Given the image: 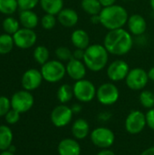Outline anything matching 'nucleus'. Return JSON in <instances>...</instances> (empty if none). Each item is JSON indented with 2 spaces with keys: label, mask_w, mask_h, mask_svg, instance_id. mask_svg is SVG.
I'll use <instances>...</instances> for the list:
<instances>
[{
  "label": "nucleus",
  "mask_w": 154,
  "mask_h": 155,
  "mask_svg": "<svg viewBox=\"0 0 154 155\" xmlns=\"http://www.w3.org/2000/svg\"><path fill=\"white\" fill-rule=\"evenodd\" d=\"M133 35L123 27L108 31L103 39V45L110 54L123 56L133 48Z\"/></svg>",
  "instance_id": "1"
},
{
  "label": "nucleus",
  "mask_w": 154,
  "mask_h": 155,
  "mask_svg": "<svg viewBox=\"0 0 154 155\" xmlns=\"http://www.w3.org/2000/svg\"><path fill=\"white\" fill-rule=\"evenodd\" d=\"M99 15L101 25L108 31L123 28L127 25L129 18L127 10L123 6L116 4L111 6L103 7Z\"/></svg>",
  "instance_id": "2"
},
{
  "label": "nucleus",
  "mask_w": 154,
  "mask_h": 155,
  "mask_svg": "<svg viewBox=\"0 0 154 155\" xmlns=\"http://www.w3.org/2000/svg\"><path fill=\"white\" fill-rule=\"evenodd\" d=\"M109 53L101 44L90 45L84 50V63L87 69L92 72H100L108 64Z\"/></svg>",
  "instance_id": "3"
},
{
  "label": "nucleus",
  "mask_w": 154,
  "mask_h": 155,
  "mask_svg": "<svg viewBox=\"0 0 154 155\" xmlns=\"http://www.w3.org/2000/svg\"><path fill=\"white\" fill-rule=\"evenodd\" d=\"M41 73L44 81L54 84L60 82L66 74V67L59 60H49L41 67Z\"/></svg>",
  "instance_id": "4"
},
{
  "label": "nucleus",
  "mask_w": 154,
  "mask_h": 155,
  "mask_svg": "<svg viewBox=\"0 0 154 155\" xmlns=\"http://www.w3.org/2000/svg\"><path fill=\"white\" fill-rule=\"evenodd\" d=\"M74 95L81 103H90L96 97V87L87 79L75 81L73 85Z\"/></svg>",
  "instance_id": "5"
},
{
  "label": "nucleus",
  "mask_w": 154,
  "mask_h": 155,
  "mask_svg": "<svg viewBox=\"0 0 154 155\" xmlns=\"http://www.w3.org/2000/svg\"><path fill=\"white\" fill-rule=\"evenodd\" d=\"M90 139L93 145L101 149H109L115 141L114 133L106 127H97L90 134Z\"/></svg>",
  "instance_id": "6"
},
{
  "label": "nucleus",
  "mask_w": 154,
  "mask_h": 155,
  "mask_svg": "<svg viewBox=\"0 0 154 155\" xmlns=\"http://www.w3.org/2000/svg\"><path fill=\"white\" fill-rule=\"evenodd\" d=\"M120 97V91L113 83H104L96 91V98L103 105H113Z\"/></svg>",
  "instance_id": "7"
},
{
  "label": "nucleus",
  "mask_w": 154,
  "mask_h": 155,
  "mask_svg": "<svg viewBox=\"0 0 154 155\" xmlns=\"http://www.w3.org/2000/svg\"><path fill=\"white\" fill-rule=\"evenodd\" d=\"M148 72L140 67H135L130 70L125 78L126 85L129 89L133 91L143 90L149 82Z\"/></svg>",
  "instance_id": "8"
},
{
  "label": "nucleus",
  "mask_w": 154,
  "mask_h": 155,
  "mask_svg": "<svg viewBox=\"0 0 154 155\" xmlns=\"http://www.w3.org/2000/svg\"><path fill=\"white\" fill-rule=\"evenodd\" d=\"M146 115L142 111L133 110L125 119L124 127L130 134H139L146 127Z\"/></svg>",
  "instance_id": "9"
},
{
  "label": "nucleus",
  "mask_w": 154,
  "mask_h": 155,
  "mask_svg": "<svg viewBox=\"0 0 154 155\" xmlns=\"http://www.w3.org/2000/svg\"><path fill=\"white\" fill-rule=\"evenodd\" d=\"M34 96L29 91L23 90L15 93L11 98V106L18 113H25L34 105Z\"/></svg>",
  "instance_id": "10"
},
{
  "label": "nucleus",
  "mask_w": 154,
  "mask_h": 155,
  "mask_svg": "<svg viewBox=\"0 0 154 155\" xmlns=\"http://www.w3.org/2000/svg\"><path fill=\"white\" fill-rule=\"evenodd\" d=\"M130 70L131 69L127 62L122 59H117L108 64L106 74L112 82H121L125 80Z\"/></svg>",
  "instance_id": "11"
},
{
  "label": "nucleus",
  "mask_w": 154,
  "mask_h": 155,
  "mask_svg": "<svg viewBox=\"0 0 154 155\" xmlns=\"http://www.w3.org/2000/svg\"><path fill=\"white\" fill-rule=\"evenodd\" d=\"M74 116V113L72 111V108L65 105V104H60L54 108V110L51 113V121L53 124L56 127H64L68 125Z\"/></svg>",
  "instance_id": "12"
},
{
  "label": "nucleus",
  "mask_w": 154,
  "mask_h": 155,
  "mask_svg": "<svg viewBox=\"0 0 154 155\" xmlns=\"http://www.w3.org/2000/svg\"><path fill=\"white\" fill-rule=\"evenodd\" d=\"M15 45L20 49H28L34 46L37 40V35L34 29L20 28L14 35Z\"/></svg>",
  "instance_id": "13"
},
{
  "label": "nucleus",
  "mask_w": 154,
  "mask_h": 155,
  "mask_svg": "<svg viewBox=\"0 0 154 155\" xmlns=\"http://www.w3.org/2000/svg\"><path fill=\"white\" fill-rule=\"evenodd\" d=\"M44 78L42 75L41 71L34 69V68H31L26 70L23 76H22V86L25 90L26 91H34L35 89H37L42 82H43Z\"/></svg>",
  "instance_id": "14"
},
{
  "label": "nucleus",
  "mask_w": 154,
  "mask_h": 155,
  "mask_svg": "<svg viewBox=\"0 0 154 155\" xmlns=\"http://www.w3.org/2000/svg\"><path fill=\"white\" fill-rule=\"evenodd\" d=\"M65 67H66V74L73 80L79 81L84 79L87 72V67L83 60H78L73 57L71 60L67 62Z\"/></svg>",
  "instance_id": "15"
},
{
  "label": "nucleus",
  "mask_w": 154,
  "mask_h": 155,
  "mask_svg": "<svg viewBox=\"0 0 154 155\" xmlns=\"http://www.w3.org/2000/svg\"><path fill=\"white\" fill-rule=\"evenodd\" d=\"M128 31L133 35H142L146 32L147 29V22L145 18L139 14H133L129 16L127 21Z\"/></svg>",
  "instance_id": "16"
},
{
  "label": "nucleus",
  "mask_w": 154,
  "mask_h": 155,
  "mask_svg": "<svg viewBox=\"0 0 154 155\" xmlns=\"http://www.w3.org/2000/svg\"><path fill=\"white\" fill-rule=\"evenodd\" d=\"M59 155H81V145L75 140L72 138L63 139L58 144Z\"/></svg>",
  "instance_id": "17"
},
{
  "label": "nucleus",
  "mask_w": 154,
  "mask_h": 155,
  "mask_svg": "<svg viewBox=\"0 0 154 155\" xmlns=\"http://www.w3.org/2000/svg\"><path fill=\"white\" fill-rule=\"evenodd\" d=\"M57 21L64 27H74L77 25L79 21L78 13L73 8H63L61 12L57 15Z\"/></svg>",
  "instance_id": "18"
},
{
  "label": "nucleus",
  "mask_w": 154,
  "mask_h": 155,
  "mask_svg": "<svg viewBox=\"0 0 154 155\" xmlns=\"http://www.w3.org/2000/svg\"><path fill=\"white\" fill-rule=\"evenodd\" d=\"M71 42L75 48L85 50L90 45L89 34L84 29H75L71 34Z\"/></svg>",
  "instance_id": "19"
},
{
  "label": "nucleus",
  "mask_w": 154,
  "mask_h": 155,
  "mask_svg": "<svg viewBox=\"0 0 154 155\" xmlns=\"http://www.w3.org/2000/svg\"><path fill=\"white\" fill-rule=\"evenodd\" d=\"M71 132L76 140H84L90 134L89 123L84 118H78L74 122L71 128Z\"/></svg>",
  "instance_id": "20"
},
{
  "label": "nucleus",
  "mask_w": 154,
  "mask_h": 155,
  "mask_svg": "<svg viewBox=\"0 0 154 155\" xmlns=\"http://www.w3.org/2000/svg\"><path fill=\"white\" fill-rule=\"evenodd\" d=\"M19 22L23 27L34 29L39 23V17L33 10H21L19 14Z\"/></svg>",
  "instance_id": "21"
},
{
  "label": "nucleus",
  "mask_w": 154,
  "mask_h": 155,
  "mask_svg": "<svg viewBox=\"0 0 154 155\" xmlns=\"http://www.w3.org/2000/svg\"><path fill=\"white\" fill-rule=\"evenodd\" d=\"M40 5L45 14L57 15L64 8V0H40Z\"/></svg>",
  "instance_id": "22"
},
{
  "label": "nucleus",
  "mask_w": 154,
  "mask_h": 155,
  "mask_svg": "<svg viewBox=\"0 0 154 155\" xmlns=\"http://www.w3.org/2000/svg\"><path fill=\"white\" fill-rule=\"evenodd\" d=\"M13 133L5 125H0V151H6L12 144Z\"/></svg>",
  "instance_id": "23"
},
{
  "label": "nucleus",
  "mask_w": 154,
  "mask_h": 155,
  "mask_svg": "<svg viewBox=\"0 0 154 155\" xmlns=\"http://www.w3.org/2000/svg\"><path fill=\"white\" fill-rule=\"evenodd\" d=\"M57 99L58 101L63 104H65L67 103H69L73 97L74 96V89H73V86H71L70 84H62L58 90H57Z\"/></svg>",
  "instance_id": "24"
},
{
  "label": "nucleus",
  "mask_w": 154,
  "mask_h": 155,
  "mask_svg": "<svg viewBox=\"0 0 154 155\" xmlns=\"http://www.w3.org/2000/svg\"><path fill=\"white\" fill-rule=\"evenodd\" d=\"M81 6L83 10L90 15H99L103 9L99 0H81Z\"/></svg>",
  "instance_id": "25"
},
{
  "label": "nucleus",
  "mask_w": 154,
  "mask_h": 155,
  "mask_svg": "<svg viewBox=\"0 0 154 155\" xmlns=\"http://www.w3.org/2000/svg\"><path fill=\"white\" fill-rule=\"evenodd\" d=\"M2 26H3L5 33L14 35L20 29V22L15 17L8 15L7 17L4 19Z\"/></svg>",
  "instance_id": "26"
},
{
  "label": "nucleus",
  "mask_w": 154,
  "mask_h": 155,
  "mask_svg": "<svg viewBox=\"0 0 154 155\" xmlns=\"http://www.w3.org/2000/svg\"><path fill=\"white\" fill-rule=\"evenodd\" d=\"M15 46L13 35L6 33L0 35V54H9Z\"/></svg>",
  "instance_id": "27"
},
{
  "label": "nucleus",
  "mask_w": 154,
  "mask_h": 155,
  "mask_svg": "<svg viewBox=\"0 0 154 155\" xmlns=\"http://www.w3.org/2000/svg\"><path fill=\"white\" fill-rule=\"evenodd\" d=\"M34 59L35 60V62L41 65L44 64L46 62L49 61V56H50V53L47 47L44 46V45H38L34 48Z\"/></svg>",
  "instance_id": "28"
},
{
  "label": "nucleus",
  "mask_w": 154,
  "mask_h": 155,
  "mask_svg": "<svg viewBox=\"0 0 154 155\" xmlns=\"http://www.w3.org/2000/svg\"><path fill=\"white\" fill-rule=\"evenodd\" d=\"M17 8H19L17 0H0V13L4 15H11Z\"/></svg>",
  "instance_id": "29"
},
{
  "label": "nucleus",
  "mask_w": 154,
  "mask_h": 155,
  "mask_svg": "<svg viewBox=\"0 0 154 155\" xmlns=\"http://www.w3.org/2000/svg\"><path fill=\"white\" fill-rule=\"evenodd\" d=\"M139 101L141 104L146 109H152L154 107V92L150 90H143L139 95Z\"/></svg>",
  "instance_id": "30"
},
{
  "label": "nucleus",
  "mask_w": 154,
  "mask_h": 155,
  "mask_svg": "<svg viewBox=\"0 0 154 155\" xmlns=\"http://www.w3.org/2000/svg\"><path fill=\"white\" fill-rule=\"evenodd\" d=\"M55 56L61 62H68L73 58V52L66 46H59L55 49Z\"/></svg>",
  "instance_id": "31"
},
{
  "label": "nucleus",
  "mask_w": 154,
  "mask_h": 155,
  "mask_svg": "<svg viewBox=\"0 0 154 155\" xmlns=\"http://www.w3.org/2000/svg\"><path fill=\"white\" fill-rule=\"evenodd\" d=\"M56 22H57L56 15H50V14H45L41 18V25L45 30H52L55 26Z\"/></svg>",
  "instance_id": "32"
},
{
  "label": "nucleus",
  "mask_w": 154,
  "mask_h": 155,
  "mask_svg": "<svg viewBox=\"0 0 154 155\" xmlns=\"http://www.w3.org/2000/svg\"><path fill=\"white\" fill-rule=\"evenodd\" d=\"M11 108V100L5 96H0V116H5Z\"/></svg>",
  "instance_id": "33"
},
{
  "label": "nucleus",
  "mask_w": 154,
  "mask_h": 155,
  "mask_svg": "<svg viewBox=\"0 0 154 155\" xmlns=\"http://www.w3.org/2000/svg\"><path fill=\"white\" fill-rule=\"evenodd\" d=\"M17 2L21 10H33L40 3V0H17Z\"/></svg>",
  "instance_id": "34"
},
{
  "label": "nucleus",
  "mask_w": 154,
  "mask_h": 155,
  "mask_svg": "<svg viewBox=\"0 0 154 155\" xmlns=\"http://www.w3.org/2000/svg\"><path fill=\"white\" fill-rule=\"evenodd\" d=\"M19 119H20V113L14 110L13 108L5 114V120L10 124H16L19 121Z\"/></svg>",
  "instance_id": "35"
},
{
  "label": "nucleus",
  "mask_w": 154,
  "mask_h": 155,
  "mask_svg": "<svg viewBox=\"0 0 154 155\" xmlns=\"http://www.w3.org/2000/svg\"><path fill=\"white\" fill-rule=\"evenodd\" d=\"M146 123L147 126L154 131V107L152 109H149L146 113Z\"/></svg>",
  "instance_id": "36"
},
{
  "label": "nucleus",
  "mask_w": 154,
  "mask_h": 155,
  "mask_svg": "<svg viewBox=\"0 0 154 155\" xmlns=\"http://www.w3.org/2000/svg\"><path fill=\"white\" fill-rule=\"evenodd\" d=\"M84 56V50L75 48V50L73 52V57L78 60H83Z\"/></svg>",
  "instance_id": "37"
},
{
  "label": "nucleus",
  "mask_w": 154,
  "mask_h": 155,
  "mask_svg": "<svg viewBox=\"0 0 154 155\" xmlns=\"http://www.w3.org/2000/svg\"><path fill=\"white\" fill-rule=\"evenodd\" d=\"M112 114L108 112H103V113H100V114L98 115V118L101 120V121H108L110 118H111Z\"/></svg>",
  "instance_id": "38"
},
{
  "label": "nucleus",
  "mask_w": 154,
  "mask_h": 155,
  "mask_svg": "<svg viewBox=\"0 0 154 155\" xmlns=\"http://www.w3.org/2000/svg\"><path fill=\"white\" fill-rule=\"evenodd\" d=\"M99 1H100L103 7H107V6H111V5H115L117 0H99Z\"/></svg>",
  "instance_id": "39"
},
{
  "label": "nucleus",
  "mask_w": 154,
  "mask_h": 155,
  "mask_svg": "<svg viewBox=\"0 0 154 155\" xmlns=\"http://www.w3.org/2000/svg\"><path fill=\"white\" fill-rule=\"evenodd\" d=\"M97 155H116L115 154V153L113 152V151H112V150H110V149H102Z\"/></svg>",
  "instance_id": "40"
},
{
  "label": "nucleus",
  "mask_w": 154,
  "mask_h": 155,
  "mask_svg": "<svg viewBox=\"0 0 154 155\" xmlns=\"http://www.w3.org/2000/svg\"><path fill=\"white\" fill-rule=\"evenodd\" d=\"M91 22L93 25H98L101 24V19H100V15H91Z\"/></svg>",
  "instance_id": "41"
},
{
  "label": "nucleus",
  "mask_w": 154,
  "mask_h": 155,
  "mask_svg": "<svg viewBox=\"0 0 154 155\" xmlns=\"http://www.w3.org/2000/svg\"><path fill=\"white\" fill-rule=\"evenodd\" d=\"M141 155H154V146L147 148L141 153Z\"/></svg>",
  "instance_id": "42"
},
{
  "label": "nucleus",
  "mask_w": 154,
  "mask_h": 155,
  "mask_svg": "<svg viewBox=\"0 0 154 155\" xmlns=\"http://www.w3.org/2000/svg\"><path fill=\"white\" fill-rule=\"evenodd\" d=\"M71 108H72V111H73L74 114H78V113H80L82 111V106L80 104H74Z\"/></svg>",
  "instance_id": "43"
},
{
  "label": "nucleus",
  "mask_w": 154,
  "mask_h": 155,
  "mask_svg": "<svg viewBox=\"0 0 154 155\" xmlns=\"http://www.w3.org/2000/svg\"><path fill=\"white\" fill-rule=\"evenodd\" d=\"M148 76L151 81L154 82V66H152L149 71H148Z\"/></svg>",
  "instance_id": "44"
},
{
  "label": "nucleus",
  "mask_w": 154,
  "mask_h": 155,
  "mask_svg": "<svg viewBox=\"0 0 154 155\" xmlns=\"http://www.w3.org/2000/svg\"><path fill=\"white\" fill-rule=\"evenodd\" d=\"M0 155H14V153L10 151H4Z\"/></svg>",
  "instance_id": "45"
},
{
  "label": "nucleus",
  "mask_w": 154,
  "mask_h": 155,
  "mask_svg": "<svg viewBox=\"0 0 154 155\" xmlns=\"http://www.w3.org/2000/svg\"><path fill=\"white\" fill-rule=\"evenodd\" d=\"M150 5H151V8L154 11V0H150Z\"/></svg>",
  "instance_id": "46"
},
{
  "label": "nucleus",
  "mask_w": 154,
  "mask_h": 155,
  "mask_svg": "<svg viewBox=\"0 0 154 155\" xmlns=\"http://www.w3.org/2000/svg\"><path fill=\"white\" fill-rule=\"evenodd\" d=\"M124 1H131V0H124Z\"/></svg>",
  "instance_id": "47"
}]
</instances>
